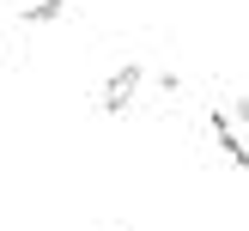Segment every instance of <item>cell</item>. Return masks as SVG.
Here are the masks:
<instances>
[{"label": "cell", "mask_w": 249, "mask_h": 231, "mask_svg": "<svg viewBox=\"0 0 249 231\" xmlns=\"http://www.w3.org/2000/svg\"><path fill=\"white\" fill-rule=\"evenodd\" d=\"M207 128H213V146H219V152H225L237 170H249V140L231 128V116H225V109H207Z\"/></svg>", "instance_id": "2"}, {"label": "cell", "mask_w": 249, "mask_h": 231, "mask_svg": "<svg viewBox=\"0 0 249 231\" xmlns=\"http://www.w3.org/2000/svg\"><path fill=\"white\" fill-rule=\"evenodd\" d=\"M231 109H237V122H243V128H249V97H237V104H231Z\"/></svg>", "instance_id": "4"}, {"label": "cell", "mask_w": 249, "mask_h": 231, "mask_svg": "<svg viewBox=\"0 0 249 231\" xmlns=\"http://www.w3.org/2000/svg\"><path fill=\"white\" fill-rule=\"evenodd\" d=\"M140 85H146V67H140V61L116 67V73L104 79V91H97V109H104V116H122V109H128V97L140 91Z\"/></svg>", "instance_id": "1"}, {"label": "cell", "mask_w": 249, "mask_h": 231, "mask_svg": "<svg viewBox=\"0 0 249 231\" xmlns=\"http://www.w3.org/2000/svg\"><path fill=\"white\" fill-rule=\"evenodd\" d=\"M61 12H67V0H31L24 6V24H55Z\"/></svg>", "instance_id": "3"}]
</instances>
